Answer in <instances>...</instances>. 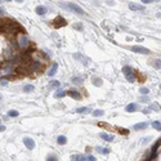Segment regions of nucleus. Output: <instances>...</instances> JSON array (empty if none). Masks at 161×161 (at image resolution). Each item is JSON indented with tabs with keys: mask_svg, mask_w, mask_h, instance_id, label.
<instances>
[{
	"mask_svg": "<svg viewBox=\"0 0 161 161\" xmlns=\"http://www.w3.org/2000/svg\"><path fill=\"white\" fill-rule=\"evenodd\" d=\"M138 110H139V106H138L137 103H129V105L125 107V111L126 112H135Z\"/></svg>",
	"mask_w": 161,
	"mask_h": 161,
	"instance_id": "nucleus-7",
	"label": "nucleus"
},
{
	"mask_svg": "<svg viewBox=\"0 0 161 161\" xmlns=\"http://www.w3.org/2000/svg\"><path fill=\"white\" fill-rule=\"evenodd\" d=\"M68 94H70L73 99H76V101H80V99H81V97H80V94L77 93L76 90H68Z\"/></svg>",
	"mask_w": 161,
	"mask_h": 161,
	"instance_id": "nucleus-12",
	"label": "nucleus"
},
{
	"mask_svg": "<svg viewBox=\"0 0 161 161\" xmlns=\"http://www.w3.org/2000/svg\"><path fill=\"white\" fill-rule=\"evenodd\" d=\"M151 138H152V137H147V138H146V139L143 141V142H144V143H147V142H149V141H151Z\"/></svg>",
	"mask_w": 161,
	"mask_h": 161,
	"instance_id": "nucleus-34",
	"label": "nucleus"
},
{
	"mask_svg": "<svg viewBox=\"0 0 161 161\" xmlns=\"http://www.w3.org/2000/svg\"><path fill=\"white\" fill-rule=\"evenodd\" d=\"M4 130H5V126L1 124V125H0V131H4Z\"/></svg>",
	"mask_w": 161,
	"mask_h": 161,
	"instance_id": "nucleus-35",
	"label": "nucleus"
},
{
	"mask_svg": "<svg viewBox=\"0 0 161 161\" xmlns=\"http://www.w3.org/2000/svg\"><path fill=\"white\" fill-rule=\"evenodd\" d=\"M72 83L77 84V85H81L83 84V79L81 77H72Z\"/></svg>",
	"mask_w": 161,
	"mask_h": 161,
	"instance_id": "nucleus-23",
	"label": "nucleus"
},
{
	"mask_svg": "<svg viewBox=\"0 0 161 161\" xmlns=\"http://www.w3.org/2000/svg\"><path fill=\"white\" fill-rule=\"evenodd\" d=\"M52 25H53L54 27H62V26H66V19H65V18H62L61 16H58L53 22H52Z\"/></svg>",
	"mask_w": 161,
	"mask_h": 161,
	"instance_id": "nucleus-4",
	"label": "nucleus"
},
{
	"mask_svg": "<svg viewBox=\"0 0 161 161\" xmlns=\"http://www.w3.org/2000/svg\"><path fill=\"white\" fill-rule=\"evenodd\" d=\"M151 112V110H143V113H149Z\"/></svg>",
	"mask_w": 161,
	"mask_h": 161,
	"instance_id": "nucleus-36",
	"label": "nucleus"
},
{
	"mask_svg": "<svg viewBox=\"0 0 161 161\" xmlns=\"http://www.w3.org/2000/svg\"><path fill=\"white\" fill-rule=\"evenodd\" d=\"M57 143H58V144H66V143H67V138L65 135H59L58 138H57Z\"/></svg>",
	"mask_w": 161,
	"mask_h": 161,
	"instance_id": "nucleus-16",
	"label": "nucleus"
},
{
	"mask_svg": "<svg viewBox=\"0 0 161 161\" xmlns=\"http://www.w3.org/2000/svg\"><path fill=\"white\" fill-rule=\"evenodd\" d=\"M45 13H47V8H45L44 5H37V7H36V14L44 16Z\"/></svg>",
	"mask_w": 161,
	"mask_h": 161,
	"instance_id": "nucleus-10",
	"label": "nucleus"
},
{
	"mask_svg": "<svg viewBox=\"0 0 161 161\" xmlns=\"http://www.w3.org/2000/svg\"><path fill=\"white\" fill-rule=\"evenodd\" d=\"M59 5H61L62 8L70 10V12H72V13H75V14H79V16H84V14H85L84 10L80 8L79 5L73 4V3H59Z\"/></svg>",
	"mask_w": 161,
	"mask_h": 161,
	"instance_id": "nucleus-1",
	"label": "nucleus"
},
{
	"mask_svg": "<svg viewBox=\"0 0 161 161\" xmlns=\"http://www.w3.org/2000/svg\"><path fill=\"white\" fill-rule=\"evenodd\" d=\"M152 1H155V0H142L143 4H149V3H152Z\"/></svg>",
	"mask_w": 161,
	"mask_h": 161,
	"instance_id": "nucleus-31",
	"label": "nucleus"
},
{
	"mask_svg": "<svg viewBox=\"0 0 161 161\" xmlns=\"http://www.w3.org/2000/svg\"><path fill=\"white\" fill-rule=\"evenodd\" d=\"M139 91H141V94H148V93H149V89L146 88V87H142V88L139 89Z\"/></svg>",
	"mask_w": 161,
	"mask_h": 161,
	"instance_id": "nucleus-27",
	"label": "nucleus"
},
{
	"mask_svg": "<svg viewBox=\"0 0 161 161\" xmlns=\"http://www.w3.org/2000/svg\"><path fill=\"white\" fill-rule=\"evenodd\" d=\"M49 85H50V88H58V87H59V81L54 80V81H50Z\"/></svg>",
	"mask_w": 161,
	"mask_h": 161,
	"instance_id": "nucleus-26",
	"label": "nucleus"
},
{
	"mask_svg": "<svg viewBox=\"0 0 161 161\" xmlns=\"http://www.w3.org/2000/svg\"><path fill=\"white\" fill-rule=\"evenodd\" d=\"M152 128H155L156 130L161 131V123H160V121H153V123H152Z\"/></svg>",
	"mask_w": 161,
	"mask_h": 161,
	"instance_id": "nucleus-20",
	"label": "nucleus"
},
{
	"mask_svg": "<svg viewBox=\"0 0 161 161\" xmlns=\"http://www.w3.org/2000/svg\"><path fill=\"white\" fill-rule=\"evenodd\" d=\"M18 111H16V110H10L9 112H8V116H10V117H17L18 116Z\"/></svg>",
	"mask_w": 161,
	"mask_h": 161,
	"instance_id": "nucleus-24",
	"label": "nucleus"
},
{
	"mask_svg": "<svg viewBox=\"0 0 161 161\" xmlns=\"http://www.w3.org/2000/svg\"><path fill=\"white\" fill-rule=\"evenodd\" d=\"M23 91L25 93H31V91H34V85L28 84V85H26V87H23Z\"/></svg>",
	"mask_w": 161,
	"mask_h": 161,
	"instance_id": "nucleus-18",
	"label": "nucleus"
},
{
	"mask_svg": "<svg viewBox=\"0 0 161 161\" xmlns=\"http://www.w3.org/2000/svg\"><path fill=\"white\" fill-rule=\"evenodd\" d=\"M99 137L102 138L103 141H106V142H113V139H115V137H113V135L107 134V133H101Z\"/></svg>",
	"mask_w": 161,
	"mask_h": 161,
	"instance_id": "nucleus-8",
	"label": "nucleus"
},
{
	"mask_svg": "<svg viewBox=\"0 0 161 161\" xmlns=\"http://www.w3.org/2000/svg\"><path fill=\"white\" fill-rule=\"evenodd\" d=\"M141 101H142V102H148V101H149V98H148V97H142Z\"/></svg>",
	"mask_w": 161,
	"mask_h": 161,
	"instance_id": "nucleus-32",
	"label": "nucleus"
},
{
	"mask_svg": "<svg viewBox=\"0 0 161 161\" xmlns=\"http://www.w3.org/2000/svg\"><path fill=\"white\" fill-rule=\"evenodd\" d=\"M155 68H157V70H161V59H157L155 62Z\"/></svg>",
	"mask_w": 161,
	"mask_h": 161,
	"instance_id": "nucleus-28",
	"label": "nucleus"
},
{
	"mask_svg": "<svg viewBox=\"0 0 161 161\" xmlns=\"http://www.w3.org/2000/svg\"><path fill=\"white\" fill-rule=\"evenodd\" d=\"M129 8H130L131 10H144V7H143V5L135 4V3H130V4H129Z\"/></svg>",
	"mask_w": 161,
	"mask_h": 161,
	"instance_id": "nucleus-9",
	"label": "nucleus"
},
{
	"mask_svg": "<svg viewBox=\"0 0 161 161\" xmlns=\"http://www.w3.org/2000/svg\"><path fill=\"white\" fill-rule=\"evenodd\" d=\"M95 149H97V151H98L99 153H102V155H108V153L111 152V149H110V148H102V147H97Z\"/></svg>",
	"mask_w": 161,
	"mask_h": 161,
	"instance_id": "nucleus-15",
	"label": "nucleus"
},
{
	"mask_svg": "<svg viewBox=\"0 0 161 161\" xmlns=\"http://www.w3.org/2000/svg\"><path fill=\"white\" fill-rule=\"evenodd\" d=\"M75 112H77V113H83V112L88 113V112H90V110H89L88 107H81V108H77V110H75Z\"/></svg>",
	"mask_w": 161,
	"mask_h": 161,
	"instance_id": "nucleus-19",
	"label": "nucleus"
},
{
	"mask_svg": "<svg viewBox=\"0 0 161 161\" xmlns=\"http://www.w3.org/2000/svg\"><path fill=\"white\" fill-rule=\"evenodd\" d=\"M123 73L125 75V77H126V80L128 81H130V83H134V80H135V73H134V71H133V68H131L130 66H124L123 67Z\"/></svg>",
	"mask_w": 161,
	"mask_h": 161,
	"instance_id": "nucleus-2",
	"label": "nucleus"
},
{
	"mask_svg": "<svg viewBox=\"0 0 161 161\" xmlns=\"http://www.w3.org/2000/svg\"><path fill=\"white\" fill-rule=\"evenodd\" d=\"M151 110H153V111H160V110H161L160 105H159V103H156V102L151 103Z\"/></svg>",
	"mask_w": 161,
	"mask_h": 161,
	"instance_id": "nucleus-21",
	"label": "nucleus"
},
{
	"mask_svg": "<svg viewBox=\"0 0 161 161\" xmlns=\"http://www.w3.org/2000/svg\"><path fill=\"white\" fill-rule=\"evenodd\" d=\"M131 50L135 52V53L139 54H149V50L144 47H141V45H137V47H131Z\"/></svg>",
	"mask_w": 161,
	"mask_h": 161,
	"instance_id": "nucleus-5",
	"label": "nucleus"
},
{
	"mask_svg": "<svg viewBox=\"0 0 161 161\" xmlns=\"http://www.w3.org/2000/svg\"><path fill=\"white\" fill-rule=\"evenodd\" d=\"M17 3H23V0H16Z\"/></svg>",
	"mask_w": 161,
	"mask_h": 161,
	"instance_id": "nucleus-38",
	"label": "nucleus"
},
{
	"mask_svg": "<svg viewBox=\"0 0 161 161\" xmlns=\"http://www.w3.org/2000/svg\"><path fill=\"white\" fill-rule=\"evenodd\" d=\"M47 160H48V161H53V160L55 161V160H58V159H57L55 155H49V156L47 157Z\"/></svg>",
	"mask_w": 161,
	"mask_h": 161,
	"instance_id": "nucleus-29",
	"label": "nucleus"
},
{
	"mask_svg": "<svg viewBox=\"0 0 161 161\" xmlns=\"http://www.w3.org/2000/svg\"><path fill=\"white\" fill-rule=\"evenodd\" d=\"M71 160H76V161H85L87 160V156H83V155H72Z\"/></svg>",
	"mask_w": 161,
	"mask_h": 161,
	"instance_id": "nucleus-13",
	"label": "nucleus"
},
{
	"mask_svg": "<svg viewBox=\"0 0 161 161\" xmlns=\"http://www.w3.org/2000/svg\"><path fill=\"white\" fill-rule=\"evenodd\" d=\"M8 84V81L7 80H1V87H5V85Z\"/></svg>",
	"mask_w": 161,
	"mask_h": 161,
	"instance_id": "nucleus-33",
	"label": "nucleus"
},
{
	"mask_svg": "<svg viewBox=\"0 0 161 161\" xmlns=\"http://www.w3.org/2000/svg\"><path fill=\"white\" fill-rule=\"evenodd\" d=\"M65 95H66V91L65 90H58V91H57V94H55L57 98H63Z\"/></svg>",
	"mask_w": 161,
	"mask_h": 161,
	"instance_id": "nucleus-25",
	"label": "nucleus"
},
{
	"mask_svg": "<svg viewBox=\"0 0 161 161\" xmlns=\"http://www.w3.org/2000/svg\"><path fill=\"white\" fill-rule=\"evenodd\" d=\"M93 115H94V117H99V116H103L105 112L102 110H95V111H93Z\"/></svg>",
	"mask_w": 161,
	"mask_h": 161,
	"instance_id": "nucleus-22",
	"label": "nucleus"
},
{
	"mask_svg": "<svg viewBox=\"0 0 161 161\" xmlns=\"http://www.w3.org/2000/svg\"><path fill=\"white\" fill-rule=\"evenodd\" d=\"M73 28H76V30L81 31V30H83V26H81V23H75V25H73Z\"/></svg>",
	"mask_w": 161,
	"mask_h": 161,
	"instance_id": "nucleus-30",
	"label": "nucleus"
},
{
	"mask_svg": "<svg viewBox=\"0 0 161 161\" xmlns=\"http://www.w3.org/2000/svg\"><path fill=\"white\" fill-rule=\"evenodd\" d=\"M23 143H25V146L28 149H34V148H35V142H34V139H31V138H28V137L23 138Z\"/></svg>",
	"mask_w": 161,
	"mask_h": 161,
	"instance_id": "nucleus-6",
	"label": "nucleus"
},
{
	"mask_svg": "<svg viewBox=\"0 0 161 161\" xmlns=\"http://www.w3.org/2000/svg\"><path fill=\"white\" fill-rule=\"evenodd\" d=\"M7 1H9V0H7Z\"/></svg>",
	"mask_w": 161,
	"mask_h": 161,
	"instance_id": "nucleus-40",
	"label": "nucleus"
},
{
	"mask_svg": "<svg viewBox=\"0 0 161 161\" xmlns=\"http://www.w3.org/2000/svg\"><path fill=\"white\" fill-rule=\"evenodd\" d=\"M160 89H161V85H160Z\"/></svg>",
	"mask_w": 161,
	"mask_h": 161,
	"instance_id": "nucleus-39",
	"label": "nucleus"
},
{
	"mask_svg": "<svg viewBox=\"0 0 161 161\" xmlns=\"http://www.w3.org/2000/svg\"><path fill=\"white\" fill-rule=\"evenodd\" d=\"M18 45L21 48H27L28 45V37L27 35H25V34H19L18 36Z\"/></svg>",
	"mask_w": 161,
	"mask_h": 161,
	"instance_id": "nucleus-3",
	"label": "nucleus"
},
{
	"mask_svg": "<svg viewBox=\"0 0 161 161\" xmlns=\"http://www.w3.org/2000/svg\"><path fill=\"white\" fill-rule=\"evenodd\" d=\"M57 70H58V63H54L53 67H52L49 70V72H48V76H53V75L57 72Z\"/></svg>",
	"mask_w": 161,
	"mask_h": 161,
	"instance_id": "nucleus-14",
	"label": "nucleus"
},
{
	"mask_svg": "<svg viewBox=\"0 0 161 161\" xmlns=\"http://www.w3.org/2000/svg\"><path fill=\"white\" fill-rule=\"evenodd\" d=\"M0 13H1V16H3V14H4V13H5V10H4V9H3V8H1V9H0Z\"/></svg>",
	"mask_w": 161,
	"mask_h": 161,
	"instance_id": "nucleus-37",
	"label": "nucleus"
},
{
	"mask_svg": "<svg viewBox=\"0 0 161 161\" xmlns=\"http://www.w3.org/2000/svg\"><path fill=\"white\" fill-rule=\"evenodd\" d=\"M147 123H138V124H135L133 128H134V130H143V129H146L147 128Z\"/></svg>",
	"mask_w": 161,
	"mask_h": 161,
	"instance_id": "nucleus-11",
	"label": "nucleus"
},
{
	"mask_svg": "<svg viewBox=\"0 0 161 161\" xmlns=\"http://www.w3.org/2000/svg\"><path fill=\"white\" fill-rule=\"evenodd\" d=\"M91 83H93L94 85H97V87H102V84H103L102 79H99V77H93L91 79Z\"/></svg>",
	"mask_w": 161,
	"mask_h": 161,
	"instance_id": "nucleus-17",
	"label": "nucleus"
}]
</instances>
